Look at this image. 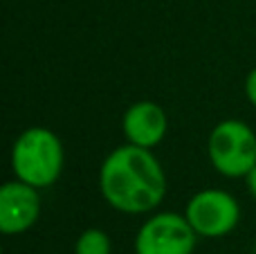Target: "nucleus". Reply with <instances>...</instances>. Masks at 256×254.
Listing matches in <instances>:
<instances>
[{"label":"nucleus","mask_w":256,"mask_h":254,"mask_svg":"<svg viewBox=\"0 0 256 254\" xmlns=\"http://www.w3.org/2000/svg\"><path fill=\"white\" fill-rule=\"evenodd\" d=\"M99 189L112 210L146 214L166 196V176L150 148L117 146L99 169Z\"/></svg>","instance_id":"obj_1"},{"label":"nucleus","mask_w":256,"mask_h":254,"mask_svg":"<svg viewBox=\"0 0 256 254\" xmlns=\"http://www.w3.org/2000/svg\"><path fill=\"white\" fill-rule=\"evenodd\" d=\"M66 162L63 144L45 126L22 130L12 148V171L18 180L45 189L58 180Z\"/></svg>","instance_id":"obj_2"},{"label":"nucleus","mask_w":256,"mask_h":254,"mask_svg":"<svg viewBox=\"0 0 256 254\" xmlns=\"http://www.w3.org/2000/svg\"><path fill=\"white\" fill-rule=\"evenodd\" d=\"M212 166L225 178H245L256 164V135L245 122L225 120L216 124L207 140Z\"/></svg>","instance_id":"obj_3"},{"label":"nucleus","mask_w":256,"mask_h":254,"mask_svg":"<svg viewBox=\"0 0 256 254\" xmlns=\"http://www.w3.org/2000/svg\"><path fill=\"white\" fill-rule=\"evenodd\" d=\"M186 220L198 236L220 238L234 232L240 220L238 200L222 189H202L189 198L184 210Z\"/></svg>","instance_id":"obj_4"},{"label":"nucleus","mask_w":256,"mask_h":254,"mask_svg":"<svg viewBox=\"0 0 256 254\" xmlns=\"http://www.w3.org/2000/svg\"><path fill=\"white\" fill-rule=\"evenodd\" d=\"M198 234L184 214L162 212L140 228L135 236V254H194Z\"/></svg>","instance_id":"obj_5"},{"label":"nucleus","mask_w":256,"mask_h":254,"mask_svg":"<svg viewBox=\"0 0 256 254\" xmlns=\"http://www.w3.org/2000/svg\"><path fill=\"white\" fill-rule=\"evenodd\" d=\"M38 189L18 178L2 184V189H0V232L7 236L22 234L38 220Z\"/></svg>","instance_id":"obj_6"},{"label":"nucleus","mask_w":256,"mask_h":254,"mask_svg":"<svg viewBox=\"0 0 256 254\" xmlns=\"http://www.w3.org/2000/svg\"><path fill=\"white\" fill-rule=\"evenodd\" d=\"M122 128L128 144L142 148H155L164 140L168 128L166 112L155 102H137L124 112Z\"/></svg>","instance_id":"obj_7"},{"label":"nucleus","mask_w":256,"mask_h":254,"mask_svg":"<svg viewBox=\"0 0 256 254\" xmlns=\"http://www.w3.org/2000/svg\"><path fill=\"white\" fill-rule=\"evenodd\" d=\"M110 236L99 228H90L79 234L74 243V254H110Z\"/></svg>","instance_id":"obj_8"},{"label":"nucleus","mask_w":256,"mask_h":254,"mask_svg":"<svg viewBox=\"0 0 256 254\" xmlns=\"http://www.w3.org/2000/svg\"><path fill=\"white\" fill-rule=\"evenodd\" d=\"M245 97L250 99L252 106H256V68L248 74V79H245Z\"/></svg>","instance_id":"obj_9"},{"label":"nucleus","mask_w":256,"mask_h":254,"mask_svg":"<svg viewBox=\"0 0 256 254\" xmlns=\"http://www.w3.org/2000/svg\"><path fill=\"white\" fill-rule=\"evenodd\" d=\"M245 187H248V192L256 198V164L252 166V171L245 176Z\"/></svg>","instance_id":"obj_10"}]
</instances>
